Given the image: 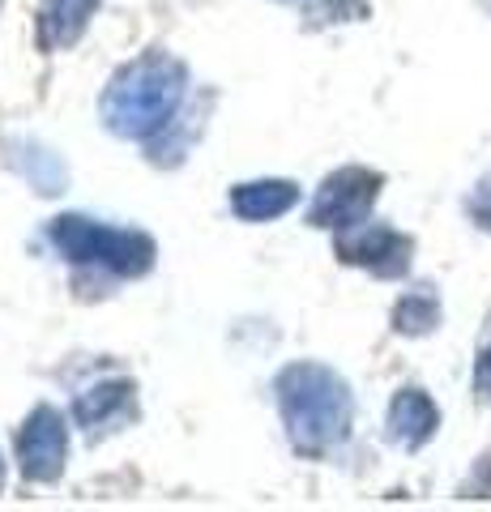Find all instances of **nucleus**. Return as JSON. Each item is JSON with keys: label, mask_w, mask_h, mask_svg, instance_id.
Masks as SVG:
<instances>
[{"label": "nucleus", "mask_w": 491, "mask_h": 512, "mask_svg": "<svg viewBox=\"0 0 491 512\" xmlns=\"http://www.w3.org/2000/svg\"><path fill=\"white\" fill-rule=\"evenodd\" d=\"M474 393H483V397H491V346L483 350V359H479V367H474Z\"/></svg>", "instance_id": "ddd939ff"}, {"label": "nucleus", "mask_w": 491, "mask_h": 512, "mask_svg": "<svg viewBox=\"0 0 491 512\" xmlns=\"http://www.w3.org/2000/svg\"><path fill=\"white\" fill-rule=\"evenodd\" d=\"M440 427V410L423 389H398V397L389 402V440L402 448H423L436 436Z\"/></svg>", "instance_id": "6e6552de"}, {"label": "nucleus", "mask_w": 491, "mask_h": 512, "mask_svg": "<svg viewBox=\"0 0 491 512\" xmlns=\"http://www.w3.org/2000/svg\"><path fill=\"white\" fill-rule=\"evenodd\" d=\"M466 210H470V218L479 222L483 231H491V180L487 184H479V192L466 201Z\"/></svg>", "instance_id": "f8f14e48"}, {"label": "nucleus", "mask_w": 491, "mask_h": 512, "mask_svg": "<svg viewBox=\"0 0 491 512\" xmlns=\"http://www.w3.org/2000/svg\"><path fill=\"white\" fill-rule=\"evenodd\" d=\"M278 414L287 427V440L299 457H329L346 444L355 423V397L334 367L325 363H291L274 380Z\"/></svg>", "instance_id": "f257e3e1"}, {"label": "nucleus", "mask_w": 491, "mask_h": 512, "mask_svg": "<svg viewBox=\"0 0 491 512\" xmlns=\"http://www.w3.org/2000/svg\"><path fill=\"white\" fill-rule=\"evenodd\" d=\"M184 90H188L184 60L154 47V52H141L137 60L112 73V82H107L99 99V120L107 133L124 141H150L180 111Z\"/></svg>", "instance_id": "f03ea898"}, {"label": "nucleus", "mask_w": 491, "mask_h": 512, "mask_svg": "<svg viewBox=\"0 0 491 512\" xmlns=\"http://www.w3.org/2000/svg\"><path fill=\"white\" fill-rule=\"evenodd\" d=\"M334 252L342 265L368 269L376 278H406L410 274V235L380 227V222H359V227H346L334 239Z\"/></svg>", "instance_id": "39448f33"}, {"label": "nucleus", "mask_w": 491, "mask_h": 512, "mask_svg": "<svg viewBox=\"0 0 491 512\" xmlns=\"http://www.w3.org/2000/svg\"><path fill=\"white\" fill-rule=\"evenodd\" d=\"M0 487H5V461H0Z\"/></svg>", "instance_id": "4468645a"}, {"label": "nucleus", "mask_w": 491, "mask_h": 512, "mask_svg": "<svg viewBox=\"0 0 491 512\" xmlns=\"http://www.w3.org/2000/svg\"><path fill=\"white\" fill-rule=\"evenodd\" d=\"M133 380H107V384H94V389L77 393L73 402V419L82 423L90 436H99V431H112L120 423L133 419Z\"/></svg>", "instance_id": "0eeeda50"}, {"label": "nucleus", "mask_w": 491, "mask_h": 512, "mask_svg": "<svg viewBox=\"0 0 491 512\" xmlns=\"http://www.w3.org/2000/svg\"><path fill=\"white\" fill-rule=\"evenodd\" d=\"M99 9V0H43L39 5V47L65 52L86 35V26Z\"/></svg>", "instance_id": "9d476101"}, {"label": "nucleus", "mask_w": 491, "mask_h": 512, "mask_svg": "<svg viewBox=\"0 0 491 512\" xmlns=\"http://www.w3.org/2000/svg\"><path fill=\"white\" fill-rule=\"evenodd\" d=\"M69 457V423L56 406H35L18 431V470L26 483H56Z\"/></svg>", "instance_id": "423d86ee"}, {"label": "nucleus", "mask_w": 491, "mask_h": 512, "mask_svg": "<svg viewBox=\"0 0 491 512\" xmlns=\"http://www.w3.org/2000/svg\"><path fill=\"white\" fill-rule=\"evenodd\" d=\"M440 325V303L432 291H410L398 299V308H393V329L406 333V338H423V333H432Z\"/></svg>", "instance_id": "9b49d317"}, {"label": "nucleus", "mask_w": 491, "mask_h": 512, "mask_svg": "<svg viewBox=\"0 0 491 512\" xmlns=\"http://www.w3.org/2000/svg\"><path fill=\"white\" fill-rule=\"evenodd\" d=\"M380 171L368 167H342L334 175H325V184L316 188V197L308 205V222L321 231H346L368 222L372 205L380 197Z\"/></svg>", "instance_id": "20e7f679"}, {"label": "nucleus", "mask_w": 491, "mask_h": 512, "mask_svg": "<svg viewBox=\"0 0 491 512\" xmlns=\"http://www.w3.org/2000/svg\"><path fill=\"white\" fill-rule=\"evenodd\" d=\"M47 239L56 244V252L69 265H99L116 278H141L154 269V239L146 231H124V227H107L82 214H60L47 222Z\"/></svg>", "instance_id": "7ed1b4c3"}, {"label": "nucleus", "mask_w": 491, "mask_h": 512, "mask_svg": "<svg viewBox=\"0 0 491 512\" xmlns=\"http://www.w3.org/2000/svg\"><path fill=\"white\" fill-rule=\"evenodd\" d=\"M299 205V188L291 180H248L231 188V214L244 222H274Z\"/></svg>", "instance_id": "1a4fd4ad"}]
</instances>
